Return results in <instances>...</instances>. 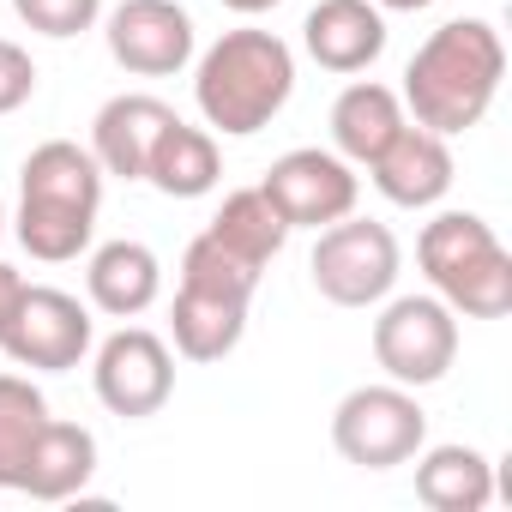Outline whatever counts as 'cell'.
I'll list each match as a JSON object with an SVG mask.
<instances>
[{
  "label": "cell",
  "mask_w": 512,
  "mask_h": 512,
  "mask_svg": "<svg viewBox=\"0 0 512 512\" xmlns=\"http://www.w3.org/2000/svg\"><path fill=\"white\" fill-rule=\"evenodd\" d=\"M506 79V43L488 19H446L404 67V115L440 139L470 133Z\"/></svg>",
  "instance_id": "obj_1"
},
{
  "label": "cell",
  "mask_w": 512,
  "mask_h": 512,
  "mask_svg": "<svg viewBox=\"0 0 512 512\" xmlns=\"http://www.w3.org/2000/svg\"><path fill=\"white\" fill-rule=\"evenodd\" d=\"M103 181L109 175L91 157V145H73V139H43L19 163L13 235L37 266H67L91 247L97 211H103Z\"/></svg>",
  "instance_id": "obj_2"
},
{
  "label": "cell",
  "mask_w": 512,
  "mask_h": 512,
  "mask_svg": "<svg viewBox=\"0 0 512 512\" xmlns=\"http://www.w3.org/2000/svg\"><path fill=\"white\" fill-rule=\"evenodd\" d=\"M296 97V49L278 31L241 25L223 31L205 55H193V103L211 133L223 139H253L284 115Z\"/></svg>",
  "instance_id": "obj_3"
},
{
  "label": "cell",
  "mask_w": 512,
  "mask_h": 512,
  "mask_svg": "<svg viewBox=\"0 0 512 512\" xmlns=\"http://www.w3.org/2000/svg\"><path fill=\"white\" fill-rule=\"evenodd\" d=\"M416 266L428 272L434 296L464 320H506L512 314V253L500 247L494 223L476 211H434L416 235Z\"/></svg>",
  "instance_id": "obj_4"
},
{
  "label": "cell",
  "mask_w": 512,
  "mask_h": 512,
  "mask_svg": "<svg viewBox=\"0 0 512 512\" xmlns=\"http://www.w3.org/2000/svg\"><path fill=\"white\" fill-rule=\"evenodd\" d=\"M97 344V320L79 296L55 290V284H25L0 308V350L13 368L31 374H73Z\"/></svg>",
  "instance_id": "obj_5"
},
{
  "label": "cell",
  "mask_w": 512,
  "mask_h": 512,
  "mask_svg": "<svg viewBox=\"0 0 512 512\" xmlns=\"http://www.w3.org/2000/svg\"><path fill=\"white\" fill-rule=\"evenodd\" d=\"M404 272V247L386 223L374 217H338L326 229H314V253H308V278L332 308H380L392 296Z\"/></svg>",
  "instance_id": "obj_6"
},
{
  "label": "cell",
  "mask_w": 512,
  "mask_h": 512,
  "mask_svg": "<svg viewBox=\"0 0 512 512\" xmlns=\"http://www.w3.org/2000/svg\"><path fill=\"white\" fill-rule=\"evenodd\" d=\"M332 446L356 470H398L428 446V410L398 380L356 386L332 410Z\"/></svg>",
  "instance_id": "obj_7"
},
{
  "label": "cell",
  "mask_w": 512,
  "mask_h": 512,
  "mask_svg": "<svg viewBox=\"0 0 512 512\" xmlns=\"http://www.w3.org/2000/svg\"><path fill=\"white\" fill-rule=\"evenodd\" d=\"M374 362L410 392L440 386L458 362V314L440 296H386L374 320Z\"/></svg>",
  "instance_id": "obj_8"
},
{
  "label": "cell",
  "mask_w": 512,
  "mask_h": 512,
  "mask_svg": "<svg viewBox=\"0 0 512 512\" xmlns=\"http://www.w3.org/2000/svg\"><path fill=\"white\" fill-rule=\"evenodd\" d=\"M91 386H97V404L121 422H145L157 416L169 398H175V350L145 332V326H121L97 344L91 356Z\"/></svg>",
  "instance_id": "obj_9"
},
{
  "label": "cell",
  "mask_w": 512,
  "mask_h": 512,
  "mask_svg": "<svg viewBox=\"0 0 512 512\" xmlns=\"http://www.w3.org/2000/svg\"><path fill=\"white\" fill-rule=\"evenodd\" d=\"M103 43L133 79H175L199 55V31L181 0H121L103 19Z\"/></svg>",
  "instance_id": "obj_10"
},
{
  "label": "cell",
  "mask_w": 512,
  "mask_h": 512,
  "mask_svg": "<svg viewBox=\"0 0 512 512\" xmlns=\"http://www.w3.org/2000/svg\"><path fill=\"white\" fill-rule=\"evenodd\" d=\"M260 193L278 205V217L296 229H326L338 217L356 211L362 199V181H356V163H344L338 151H320V145H296L272 163V175L260 181Z\"/></svg>",
  "instance_id": "obj_11"
},
{
  "label": "cell",
  "mask_w": 512,
  "mask_h": 512,
  "mask_svg": "<svg viewBox=\"0 0 512 512\" xmlns=\"http://www.w3.org/2000/svg\"><path fill=\"white\" fill-rule=\"evenodd\" d=\"M368 175H374V187H380L386 205H398V211H428V205H440V199L452 193L458 163H452V145H446L440 133L404 121L398 139L368 163Z\"/></svg>",
  "instance_id": "obj_12"
},
{
  "label": "cell",
  "mask_w": 512,
  "mask_h": 512,
  "mask_svg": "<svg viewBox=\"0 0 512 512\" xmlns=\"http://www.w3.org/2000/svg\"><path fill=\"white\" fill-rule=\"evenodd\" d=\"M302 49L314 55V67L356 79L386 55V13L374 0H320L302 19Z\"/></svg>",
  "instance_id": "obj_13"
},
{
  "label": "cell",
  "mask_w": 512,
  "mask_h": 512,
  "mask_svg": "<svg viewBox=\"0 0 512 512\" xmlns=\"http://www.w3.org/2000/svg\"><path fill=\"white\" fill-rule=\"evenodd\" d=\"M175 121V109L151 91H121L97 109L91 121V157L103 163V175L115 181H145V163H151V145L163 139V127Z\"/></svg>",
  "instance_id": "obj_14"
},
{
  "label": "cell",
  "mask_w": 512,
  "mask_h": 512,
  "mask_svg": "<svg viewBox=\"0 0 512 512\" xmlns=\"http://www.w3.org/2000/svg\"><path fill=\"white\" fill-rule=\"evenodd\" d=\"M85 296L109 320H139L163 296V260H157L145 241H127V235L121 241H103L91 253V266H85Z\"/></svg>",
  "instance_id": "obj_15"
},
{
  "label": "cell",
  "mask_w": 512,
  "mask_h": 512,
  "mask_svg": "<svg viewBox=\"0 0 512 512\" xmlns=\"http://www.w3.org/2000/svg\"><path fill=\"white\" fill-rule=\"evenodd\" d=\"M247 308L253 302H241V296H223V290H205V284H175V302H169L175 356L181 362L235 356V344L247 338Z\"/></svg>",
  "instance_id": "obj_16"
},
{
  "label": "cell",
  "mask_w": 512,
  "mask_h": 512,
  "mask_svg": "<svg viewBox=\"0 0 512 512\" xmlns=\"http://www.w3.org/2000/svg\"><path fill=\"white\" fill-rule=\"evenodd\" d=\"M404 121H410V115H404V97H398L392 85H380V79H350V85L338 91V103H332V151H338L344 163L368 169V163L398 139Z\"/></svg>",
  "instance_id": "obj_17"
},
{
  "label": "cell",
  "mask_w": 512,
  "mask_h": 512,
  "mask_svg": "<svg viewBox=\"0 0 512 512\" xmlns=\"http://www.w3.org/2000/svg\"><path fill=\"white\" fill-rule=\"evenodd\" d=\"M91 476H97V434L91 428H79V422H43V434H37V446H31V458H25V476H19V494H31V500H43V506H55V500H73V494H85L91 488Z\"/></svg>",
  "instance_id": "obj_18"
},
{
  "label": "cell",
  "mask_w": 512,
  "mask_h": 512,
  "mask_svg": "<svg viewBox=\"0 0 512 512\" xmlns=\"http://www.w3.org/2000/svg\"><path fill=\"white\" fill-rule=\"evenodd\" d=\"M416 500L434 512H488L494 500V458L482 446L446 440L416 452Z\"/></svg>",
  "instance_id": "obj_19"
},
{
  "label": "cell",
  "mask_w": 512,
  "mask_h": 512,
  "mask_svg": "<svg viewBox=\"0 0 512 512\" xmlns=\"http://www.w3.org/2000/svg\"><path fill=\"white\" fill-rule=\"evenodd\" d=\"M145 181H151L163 199H205V193L223 181V151H217V133H211V127H187V121L175 115V121L163 127V139L151 145Z\"/></svg>",
  "instance_id": "obj_20"
},
{
  "label": "cell",
  "mask_w": 512,
  "mask_h": 512,
  "mask_svg": "<svg viewBox=\"0 0 512 512\" xmlns=\"http://www.w3.org/2000/svg\"><path fill=\"white\" fill-rule=\"evenodd\" d=\"M229 253H241V260L247 266H272L278 260V253H284V241H290V223L278 217V205L260 193V187H235L223 205H217V217L205 223Z\"/></svg>",
  "instance_id": "obj_21"
},
{
  "label": "cell",
  "mask_w": 512,
  "mask_h": 512,
  "mask_svg": "<svg viewBox=\"0 0 512 512\" xmlns=\"http://www.w3.org/2000/svg\"><path fill=\"white\" fill-rule=\"evenodd\" d=\"M43 422H49V398L25 374H0V488L19 494V476H25V458Z\"/></svg>",
  "instance_id": "obj_22"
},
{
  "label": "cell",
  "mask_w": 512,
  "mask_h": 512,
  "mask_svg": "<svg viewBox=\"0 0 512 512\" xmlns=\"http://www.w3.org/2000/svg\"><path fill=\"white\" fill-rule=\"evenodd\" d=\"M260 266H247L241 253H229L211 229H199L193 241H187V253H181V284H205V290H223V296H241V302H253V290H260Z\"/></svg>",
  "instance_id": "obj_23"
},
{
  "label": "cell",
  "mask_w": 512,
  "mask_h": 512,
  "mask_svg": "<svg viewBox=\"0 0 512 512\" xmlns=\"http://www.w3.org/2000/svg\"><path fill=\"white\" fill-rule=\"evenodd\" d=\"M13 19H19L25 31H37V37H55V43H67V37H85V31H97V19H103V0H13Z\"/></svg>",
  "instance_id": "obj_24"
},
{
  "label": "cell",
  "mask_w": 512,
  "mask_h": 512,
  "mask_svg": "<svg viewBox=\"0 0 512 512\" xmlns=\"http://www.w3.org/2000/svg\"><path fill=\"white\" fill-rule=\"evenodd\" d=\"M37 97V61L25 43L0 37V115H19L25 103Z\"/></svg>",
  "instance_id": "obj_25"
},
{
  "label": "cell",
  "mask_w": 512,
  "mask_h": 512,
  "mask_svg": "<svg viewBox=\"0 0 512 512\" xmlns=\"http://www.w3.org/2000/svg\"><path fill=\"white\" fill-rule=\"evenodd\" d=\"M217 7H229V13H241V19H260V13L284 7V0H217Z\"/></svg>",
  "instance_id": "obj_26"
},
{
  "label": "cell",
  "mask_w": 512,
  "mask_h": 512,
  "mask_svg": "<svg viewBox=\"0 0 512 512\" xmlns=\"http://www.w3.org/2000/svg\"><path fill=\"white\" fill-rule=\"evenodd\" d=\"M380 13H422V7H434V0H374Z\"/></svg>",
  "instance_id": "obj_27"
},
{
  "label": "cell",
  "mask_w": 512,
  "mask_h": 512,
  "mask_svg": "<svg viewBox=\"0 0 512 512\" xmlns=\"http://www.w3.org/2000/svg\"><path fill=\"white\" fill-rule=\"evenodd\" d=\"M13 290H19V272H13L7 260H0V308H7V296H13Z\"/></svg>",
  "instance_id": "obj_28"
},
{
  "label": "cell",
  "mask_w": 512,
  "mask_h": 512,
  "mask_svg": "<svg viewBox=\"0 0 512 512\" xmlns=\"http://www.w3.org/2000/svg\"><path fill=\"white\" fill-rule=\"evenodd\" d=\"M0 235H7V205H0Z\"/></svg>",
  "instance_id": "obj_29"
}]
</instances>
